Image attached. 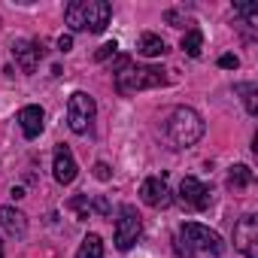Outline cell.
<instances>
[{
	"mask_svg": "<svg viewBox=\"0 0 258 258\" xmlns=\"http://www.w3.org/2000/svg\"><path fill=\"white\" fill-rule=\"evenodd\" d=\"M94 176H97L100 182H106V179H109V164H103V161H97V164H94Z\"/></svg>",
	"mask_w": 258,
	"mask_h": 258,
	"instance_id": "obj_23",
	"label": "cell"
},
{
	"mask_svg": "<svg viewBox=\"0 0 258 258\" xmlns=\"http://www.w3.org/2000/svg\"><path fill=\"white\" fill-rule=\"evenodd\" d=\"M167 137L176 149H188L204 137V118L191 106H176L167 115Z\"/></svg>",
	"mask_w": 258,
	"mask_h": 258,
	"instance_id": "obj_2",
	"label": "cell"
},
{
	"mask_svg": "<svg viewBox=\"0 0 258 258\" xmlns=\"http://www.w3.org/2000/svg\"><path fill=\"white\" fill-rule=\"evenodd\" d=\"M0 258H4V243H0Z\"/></svg>",
	"mask_w": 258,
	"mask_h": 258,
	"instance_id": "obj_27",
	"label": "cell"
},
{
	"mask_svg": "<svg viewBox=\"0 0 258 258\" xmlns=\"http://www.w3.org/2000/svg\"><path fill=\"white\" fill-rule=\"evenodd\" d=\"M164 19H167V22H170V25H173V28H185V19H182V16H179V13H173V10H170V13H167V16H164Z\"/></svg>",
	"mask_w": 258,
	"mask_h": 258,
	"instance_id": "obj_24",
	"label": "cell"
},
{
	"mask_svg": "<svg viewBox=\"0 0 258 258\" xmlns=\"http://www.w3.org/2000/svg\"><path fill=\"white\" fill-rule=\"evenodd\" d=\"M252 182H255L252 167H246V164H234V167L228 170V185H231L234 191H243V188H249Z\"/></svg>",
	"mask_w": 258,
	"mask_h": 258,
	"instance_id": "obj_14",
	"label": "cell"
},
{
	"mask_svg": "<svg viewBox=\"0 0 258 258\" xmlns=\"http://www.w3.org/2000/svg\"><path fill=\"white\" fill-rule=\"evenodd\" d=\"M140 198H143V204H149L155 210H164V207L173 204V191H170V185H167L164 176H149L140 185Z\"/></svg>",
	"mask_w": 258,
	"mask_h": 258,
	"instance_id": "obj_9",
	"label": "cell"
},
{
	"mask_svg": "<svg viewBox=\"0 0 258 258\" xmlns=\"http://www.w3.org/2000/svg\"><path fill=\"white\" fill-rule=\"evenodd\" d=\"M94 112H97L94 97L85 94V91H73L70 100H67V124H70V131L73 134H85L91 127V121H94Z\"/></svg>",
	"mask_w": 258,
	"mask_h": 258,
	"instance_id": "obj_4",
	"label": "cell"
},
{
	"mask_svg": "<svg viewBox=\"0 0 258 258\" xmlns=\"http://www.w3.org/2000/svg\"><path fill=\"white\" fill-rule=\"evenodd\" d=\"M137 49H140V55H146V58H161V55L167 52V43H164L161 37H155V34H143Z\"/></svg>",
	"mask_w": 258,
	"mask_h": 258,
	"instance_id": "obj_15",
	"label": "cell"
},
{
	"mask_svg": "<svg viewBox=\"0 0 258 258\" xmlns=\"http://www.w3.org/2000/svg\"><path fill=\"white\" fill-rule=\"evenodd\" d=\"M176 252L182 258H191V255H222L225 252V243L216 231H210L207 225H198V222H185L176 234Z\"/></svg>",
	"mask_w": 258,
	"mask_h": 258,
	"instance_id": "obj_1",
	"label": "cell"
},
{
	"mask_svg": "<svg viewBox=\"0 0 258 258\" xmlns=\"http://www.w3.org/2000/svg\"><path fill=\"white\" fill-rule=\"evenodd\" d=\"M52 170H55V179L61 182V185H70L73 179H76V158H73V152H70V146H55V164H52Z\"/></svg>",
	"mask_w": 258,
	"mask_h": 258,
	"instance_id": "obj_11",
	"label": "cell"
},
{
	"mask_svg": "<svg viewBox=\"0 0 258 258\" xmlns=\"http://www.w3.org/2000/svg\"><path fill=\"white\" fill-rule=\"evenodd\" d=\"M234 246H237L240 255L258 258V219L252 213L237 222V228H234Z\"/></svg>",
	"mask_w": 258,
	"mask_h": 258,
	"instance_id": "obj_6",
	"label": "cell"
},
{
	"mask_svg": "<svg viewBox=\"0 0 258 258\" xmlns=\"http://www.w3.org/2000/svg\"><path fill=\"white\" fill-rule=\"evenodd\" d=\"M210 201H213V195H210V188H207L201 179L185 176V179L179 182V204H182L185 210L201 213V210H207V207H210Z\"/></svg>",
	"mask_w": 258,
	"mask_h": 258,
	"instance_id": "obj_7",
	"label": "cell"
},
{
	"mask_svg": "<svg viewBox=\"0 0 258 258\" xmlns=\"http://www.w3.org/2000/svg\"><path fill=\"white\" fill-rule=\"evenodd\" d=\"M0 225H4L13 237H22V234L28 231V219H25V213L16 210V207H0Z\"/></svg>",
	"mask_w": 258,
	"mask_h": 258,
	"instance_id": "obj_13",
	"label": "cell"
},
{
	"mask_svg": "<svg viewBox=\"0 0 258 258\" xmlns=\"http://www.w3.org/2000/svg\"><path fill=\"white\" fill-rule=\"evenodd\" d=\"M109 19H112V7L106 0H82V25H85V31L100 34V31H106Z\"/></svg>",
	"mask_w": 258,
	"mask_h": 258,
	"instance_id": "obj_8",
	"label": "cell"
},
{
	"mask_svg": "<svg viewBox=\"0 0 258 258\" xmlns=\"http://www.w3.org/2000/svg\"><path fill=\"white\" fill-rule=\"evenodd\" d=\"M240 91L246 94V112L255 115V112H258V100H255V97H258V88L249 82V85H240Z\"/></svg>",
	"mask_w": 258,
	"mask_h": 258,
	"instance_id": "obj_19",
	"label": "cell"
},
{
	"mask_svg": "<svg viewBox=\"0 0 258 258\" xmlns=\"http://www.w3.org/2000/svg\"><path fill=\"white\" fill-rule=\"evenodd\" d=\"M158 85H167V70H161V67H127V70L115 73L118 94H137L146 88H158Z\"/></svg>",
	"mask_w": 258,
	"mask_h": 258,
	"instance_id": "obj_3",
	"label": "cell"
},
{
	"mask_svg": "<svg viewBox=\"0 0 258 258\" xmlns=\"http://www.w3.org/2000/svg\"><path fill=\"white\" fill-rule=\"evenodd\" d=\"M94 210H97L100 216H109V204H106V198H97V201H94Z\"/></svg>",
	"mask_w": 258,
	"mask_h": 258,
	"instance_id": "obj_26",
	"label": "cell"
},
{
	"mask_svg": "<svg viewBox=\"0 0 258 258\" xmlns=\"http://www.w3.org/2000/svg\"><path fill=\"white\" fill-rule=\"evenodd\" d=\"M58 49H61V52H70V49H73V37H70V34H61V37H58Z\"/></svg>",
	"mask_w": 258,
	"mask_h": 258,
	"instance_id": "obj_25",
	"label": "cell"
},
{
	"mask_svg": "<svg viewBox=\"0 0 258 258\" xmlns=\"http://www.w3.org/2000/svg\"><path fill=\"white\" fill-rule=\"evenodd\" d=\"M70 210H73V213H76V216L85 222V219L91 216V204H88V195H76V198L70 201Z\"/></svg>",
	"mask_w": 258,
	"mask_h": 258,
	"instance_id": "obj_18",
	"label": "cell"
},
{
	"mask_svg": "<svg viewBox=\"0 0 258 258\" xmlns=\"http://www.w3.org/2000/svg\"><path fill=\"white\" fill-rule=\"evenodd\" d=\"M13 55H16V61H19V67H22L25 73H34L37 64H40V58L46 55V49H43V43H37V40H16V43H13Z\"/></svg>",
	"mask_w": 258,
	"mask_h": 258,
	"instance_id": "obj_10",
	"label": "cell"
},
{
	"mask_svg": "<svg viewBox=\"0 0 258 258\" xmlns=\"http://www.w3.org/2000/svg\"><path fill=\"white\" fill-rule=\"evenodd\" d=\"M140 234H143V222H140L137 207L124 204V207L118 210V219H115V246H118L121 252H127V249L140 240Z\"/></svg>",
	"mask_w": 258,
	"mask_h": 258,
	"instance_id": "obj_5",
	"label": "cell"
},
{
	"mask_svg": "<svg viewBox=\"0 0 258 258\" xmlns=\"http://www.w3.org/2000/svg\"><path fill=\"white\" fill-rule=\"evenodd\" d=\"M115 49H118V46H115V40H112V43H103V46L94 52V61H106L109 55H115Z\"/></svg>",
	"mask_w": 258,
	"mask_h": 258,
	"instance_id": "obj_21",
	"label": "cell"
},
{
	"mask_svg": "<svg viewBox=\"0 0 258 258\" xmlns=\"http://www.w3.org/2000/svg\"><path fill=\"white\" fill-rule=\"evenodd\" d=\"M234 13H237V16H246L249 22H255V16H258V7H255V4H237V7H234Z\"/></svg>",
	"mask_w": 258,
	"mask_h": 258,
	"instance_id": "obj_20",
	"label": "cell"
},
{
	"mask_svg": "<svg viewBox=\"0 0 258 258\" xmlns=\"http://www.w3.org/2000/svg\"><path fill=\"white\" fill-rule=\"evenodd\" d=\"M219 67H225V70H237V67H240V58H237V55H222V58H219Z\"/></svg>",
	"mask_w": 258,
	"mask_h": 258,
	"instance_id": "obj_22",
	"label": "cell"
},
{
	"mask_svg": "<svg viewBox=\"0 0 258 258\" xmlns=\"http://www.w3.org/2000/svg\"><path fill=\"white\" fill-rule=\"evenodd\" d=\"M76 258H103V240L97 234H88L76 252Z\"/></svg>",
	"mask_w": 258,
	"mask_h": 258,
	"instance_id": "obj_17",
	"label": "cell"
},
{
	"mask_svg": "<svg viewBox=\"0 0 258 258\" xmlns=\"http://www.w3.org/2000/svg\"><path fill=\"white\" fill-rule=\"evenodd\" d=\"M43 118H46V112H43V106H37V103L19 109V124H22V134H25L28 140L40 137V131H43Z\"/></svg>",
	"mask_w": 258,
	"mask_h": 258,
	"instance_id": "obj_12",
	"label": "cell"
},
{
	"mask_svg": "<svg viewBox=\"0 0 258 258\" xmlns=\"http://www.w3.org/2000/svg\"><path fill=\"white\" fill-rule=\"evenodd\" d=\"M182 52L188 55V58H198L201 55V49H204V34L198 31V28H191V31H185V37H182Z\"/></svg>",
	"mask_w": 258,
	"mask_h": 258,
	"instance_id": "obj_16",
	"label": "cell"
}]
</instances>
